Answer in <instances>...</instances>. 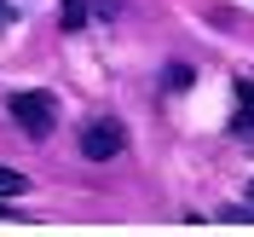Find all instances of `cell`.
<instances>
[{
	"mask_svg": "<svg viewBox=\"0 0 254 237\" xmlns=\"http://www.w3.org/2000/svg\"><path fill=\"white\" fill-rule=\"evenodd\" d=\"M81 23H87V6L69 0V6H64V29H81Z\"/></svg>",
	"mask_w": 254,
	"mask_h": 237,
	"instance_id": "5",
	"label": "cell"
},
{
	"mask_svg": "<svg viewBox=\"0 0 254 237\" xmlns=\"http://www.w3.org/2000/svg\"><path fill=\"white\" fill-rule=\"evenodd\" d=\"M231 127H237V133H254V81L237 87V122H231Z\"/></svg>",
	"mask_w": 254,
	"mask_h": 237,
	"instance_id": "3",
	"label": "cell"
},
{
	"mask_svg": "<svg viewBox=\"0 0 254 237\" xmlns=\"http://www.w3.org/2000/svg\"><path fill=\"white\" fill-rule=\"evenodd\" d=\"M249 197H254V185H249Z\"/></svg>",
	"mask_w": 254,
	"mask_h": 237,
	"instance_id": "8",
	"label": "cell"
},
{
	"mask_svg": "<svg viewBox=\"0 0 254 237\" xmlns=\"http://www.w3.org/2000/svg\"><path fill=\"white\" fill-rule=\"evenodd\" d=\"M0 214H6V203H0Z\"/></svg>",
	"mask_w": 254,
	"mask_h": 237,
	"instance_id": "7",
	"label": "cell"
},
{
	"mask_svg": "<svg viewBox=\"0 0 254 237\" xmlns=\"http://www.w3.org/2000/svg\"><path fill=\"white\" fill-rule=\"evenodd\" d=\"M12 23H17V12L6 6V0H0V29H12Z\"/></svg>",
	"mask_w": 254,
	"mask_h": 237,
	"instance_id": "6",
	"label": "cell"
},
{
	"mask_svg": "<svg viewBox=\"0 0 254 237\" xmlns=\"http://www.w3.org/2000/svg\"><path fill=\"white\" fill-rule=\"evenodd\" d=\"M6 104H12V122L23 127L29 139H47L52 127H58V98H52L47 87H35V93H12Z\"/></svg>",
	"mask_w": 254,
	"mask_h": 237,
	"instance_id": "1",
	"label": "cell"
},
{
	"mask_svg": "<svg viewBox=\"0 0 254 237\" xmlns=\"http://www.w3.org/2000/svg\"><path fill=\"white\" fill-rule=\"evenodd\" d=\"M23 191H29V179L12 174V168H0V197H23Z\"/></svg>",
	"mask_w": 254,
	"mask_h": 237,
	"instance_id": "4",
	"label": "cell"
},
{
	"mask_svg": "<svg viewBox=\"0 0 254 237\" xmlns=\"http://www.w3.org/2000/svg\"><path fill=\"white\" fill-rule=\"evenodd\" d=\"M127 151V127L116 122V116H93V122L81 127V157L87 162H110Z\"/></svg>",
	"mask_w": 254,
	"mask_h": 237,
	"instance_id": "2",
	"label": "cell"
}]
</instances>
